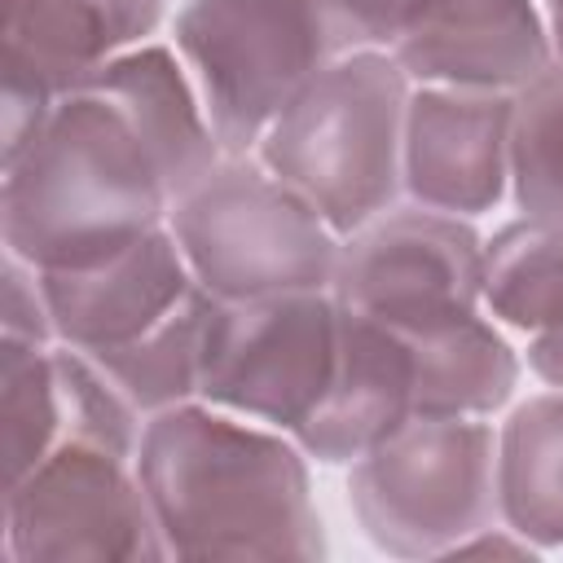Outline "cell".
I'll use <instances>...</instances> for the list:
<instances>
[{
  "label": "cell",
  "mask_w": 563,
  "mask_h": 563,
  "mask_svg": "<svg viewBox=\"0 0 563 563\" xmlns=\"http://www.w3.org/2000/svg\"><path fill=\"white\" fill-rule=\"evenodd\" d=\"M136 475L167 559H321L308 453L207 400L145 418Z\"/></svg>",
  "instance_id": "1"
},
{
  "label": "cell",
  "mask_w": 563,
  "mask_h": 563,
  "mask_svg": "<svg viewBox=\"0 0 563 563\" xmlns=\"http://www.w3.org/2000/svg\"><path fill=\"white\" fill-rule=\"evenodd\" d=\"M172 202L141 123L119 97L84 84L4 163L0 224L9 255L31 268H88L163 229Z\"/></svg>",
  "instance_id": "2"
},
{
  "label": "cell",
  "mask_w": 563,
  "mask_h": 563,
  "mask_svg": "<svg viewBox=\"0 0 563 563\" xmlns=\"http://www.w3.org/2000/svg\"><path fill=\"white\" fill-rule=\"evenodd\" d=\"M413 79L383 48L330 62L260 136L255 158L347 238L405 189V106Z\"/></svg>",
  "instance_id": "3"
},
{
  "label": "cell",
  "mask_w": 563,
  "mask_h": 563,
  "mask_svg": "<svg viewBox=\"0 0 563 563\" xmlns=\"http://www.w3.org/2000/svg\"><path fill=\"white\" fill-rule=\"evenodd\" d=\"M189 273L216 299L330 290L343 238L251 154H224L167 211Z\"/></svg>",
  "instance_id": "4"
},
{
  "label": "cell",
  "mask_w": 563,
  "mask_h": 563,
  "mask_svg": "<svg viewBox=\"0 0 563 563\" xmlns=\"http://www.w3.org/2000/svg\"><path fill=\"white\" fill-rule=\"evenodd\" d=\"M176 48L224 154H251L268 123L347 53L330 0H185Z\"/></svg>",
  "instance_id": "5"
},
{
  "label": "cell",
  "mask_w": 563,
  "mask_h": 563,
  "mask_svg": "<svg viewBox=\"0 0 563 563\" xmlns=\"http://www.w3.org/2000/svg\"><path fill=\"white\" fill-rule=\"evenodd\" d=\"M347 501L391 559H449L501 519L497 435L479 418H409L347 471Z\"/></svg>",
  "instance_id": "6"
},
{
  "label": "cell",
  "mask_w": 563,
  "mask_h": 563,
  "mask_svg": "<svg viewBox=\"0 0 563 563\" xmlns=\"http://www.w3.org/2000/svg\"><path fill=\"white\" fill-rule=\"evenodd\" d=\"M334 361L339 299L330 290L216 299L198 400L295 435L330 391Z\"/></svg>",
  "instance_id": "7"
},
{
  "label": "cell",
  "mask_w": 563,
  "mask_h": 563,
  "mask_svg": "<svg viewBox=\"0 0 563 563\" xmlns=\"http://www.w3.org/2000/svg\"><path fill=\"white\" fill-rule=\"evenodd\" d=\"M4 554L18 563H158L167 545L136 462L66 435L4 488Z\"/></svg>",
  "instance_id": "8"
},
{
  "label": "cell",
  "mask_w": 563,
  "mask_h": 563,
  "mask_svg": "<svg viewBox=\"0 0 563 563\" xmlns=\"http://www.w3.org/2000/svg\"><path fill=\"white\" fill-rule=\"evenodd\" d=\"M330 295L396 334H427L479 312L484 238L462 216L387 207L343 238Z\"/></svg>",
  "instance_id": "9"
},
{
  "label": "cell",
  "mask_w": 563,
  "mask_h": 563,
  "mask_svg": "<svg viewBox=\"0 0 563 563\" xmlns=\"http://www.w3.org/2000/svg\"><path fill=\"white\" fill-rule=\"evenodd\" d=\"M158 18L163 0H0L4 163L31 145L62 97L154 35Z\"/></svg>",
  "instance_id": "10"
},
{
  "label": "cell",
  "mask_w": 563,
  "mask_h": 563,
  "mask_svg": "<svg viewBox=\"0 0 563 563\" xmlns=\"http://www.w3.org/2000/svg\"><path fill=\"white\" fill-rule=\"evenodd\" d=\"M515 92L418 84L405 106V194L418 207L475 220L510 189Z\"/></svg>",
  "instance_id": "11"
},
{
  "label": "cell",
  "mask_w": 563,
  "mask_h": 563,
  "mask_svg": "<svg viewBox=\"0 0 563 563\" xmlns=\"http://www.w3.org/2000/svg\"><path fill=\"white\" fill-rule=\"evenodd\" d=\"M53 334L88 356L114 352L167 321L198 286L176 233L163 224L88 268H40Z\"/></svg>",
  "instance_id": "12"
},
{
  "label": "cell",
  "mask_w": 563,
  "mask_h": 563,
  "mask_svg": "<svg viewBox=\"0 0 563 563\" xmlns=\"http://www.w3.org/2000/svg\"><path fill=\"white\" fill-rule=\"evenodd\" d=\"M391 57L413 84L497 92L523 88L554 62L537 0H427Z\"/></svg>",
  "instance_id": "13"
},
{
  "label": "cell",
  "mask_w": 563,
  "mask_h": 563,
  "mask_svg": "<svg viewBox=\"0 0 563 563\" xmlns=\"http://www.w3.org/2000/svg\"><path fill=\"white\" fill-rule=\"evenodd\" d=\"M413 418L409 343L339 303V361L330 391L295 431L299 449L325 466H352Z\"/></svg>",
  "instance_id": "14"
},
{
  "label": "cell",
  "mask_w": 563,
  "mask_h": 563,
  "mask_svg": "<svg viewBox=\"0 0 563 563\" xmlns=\"http://www.w3.org/2000/svg\"><path fill=\"white\" fill-rule=\"evenodd\" d=\"M88 84L106 88L110 97H119L128 106V114L141 123V132L158 150L176 198L224 158V150L211 132V119L202 110V97L172 48L136 44V48L110 57Z\"/></svg>",
  "instance_id": "15"
},
{
  "label": "cell",
  "mask_w": 563,
  "mask_h": 563,
  "mask_svg": "<svg viewBox=\"0 0 563 563\" xmlns=\"http://www.w3.org/2000/svg\"><path fill=\"white\" fill-rule=\"evenodd\" d=\"M400 339L413 356V418H488L519 383V356L484 312Z\"/></svg>",
  "instance_id": "16"
},
{
  "label": "cell",
  "mask_w": 563,
  "mask_h": 563,
  "mask_svg": "<svg viewBox=\"0 0 563 563\" xmlns=\"http://www.w3.org/2000/svg\"><path fill=\"white\" fill-rule=\"evenodd\" d=\"M497 510L537 550H563V391L523 400L497 431Z\"/></svg>",
  "instance_id": "17"
},
{
  "label": "cell",
  "mask_w": 563,
  "mask_h": 563,
  "mask_svg": "<svg viewBox=\"0 0 563 563\" xmlns=\"http://www.w3.org/2000/svg\"><path fill=\"white\" fill-rule=\"evenodd\" d=\"M484 308L523 334L563 325V224L519 216L484 242Z\"/></svg>",
  "instance_id": "18"
},
{
  "label": "cell",
  "mask_w": 563,
  "mask_h": 563,
  "mask_svg": "<svg viewBox=\"0 0 563 563\" xmlns=\"http://www.w3.org/2000/svg\"><path fill=\"white\" fill-rule=\"evenodd\" d=\"M216 295L207 286H194L185 303L158 321L150 334H141L128 347L97 352L92 361L119 383V391L150 418L172 405L198 400V378H202V339H207V317H211Z\"/></svg>",
  "instance_id": "19"
},
{
  "label": "cell",
  "mask_w": 563,
  "mask_h": 563,
  "mask_svg": "<svg viewBox=\"0 0 563 563\" xmlns=\"http://www.w3.org/2000/svg\"><path fill=\"white\" fill-rule=\"evenodd\" d=\"M62 440V391L48 343H0V453L4 488L35 471Z\"/></svg>",
  "instance_id": "20"
},
{
  "label": "cell",
  "mask_w": 563,
  "mask_h": 563,
  "mask_svg": "<svg viewBox=\"0 0 563 563\" xmlns=\"http://www.w3.org/2000/svg\"><path fill=\"white\" fill-rule=\"evenodd\" d=\"M510 198L523 216L563 224V62L515 88Z\"/></svg>",
  "instance_id": "21"
},
{
  "label": "cell",
  "mask_w": 563,
  "mask_h": 563,
  "mask_svg": "<svg viewBox=\"0 0 563 563\" xmlns=\"http://www.w3.org/2000/svg\"><path fill=\"white\" fill-rule=\"evenodd\" d=\"M57 391H62V440H92L119 457L136 462L145 413L119 391V383L79 347H53Z\"/></svg>",
  "instance_id": "22"
},
{
  "label": "cell",
  "mask_w": 563,
  "mask_h": 563,
  "mask_svg": "<svg viewBox=\"0 0 563 563\" xmlns=\"http://www.w3.org/2000/svg\"><path fill=\"white\" fill-rule=\"evenodd\" d=\"M334 22L343 31L347 53L352 48H383L391 53L422 18L427 0H330Z\"/></svg>",
  "instance_id": "23"
},
{
  "label": "cell",
  "mask_w": 563,
  "mask_h": 563,
  "mask_svg": "<svg viewBox=\"0 0 563 563\" xmlns=\"http://www.w3.org/2000/svg\"><path fill=\"white\" fill-rule=\"evenodd\" d=\"M4 334L9 339H31V343H53V312L40 286V268H31L26 260L9 255L4 260Z\"/></svg>",
  "instance_id": "24"
},
{
  "label": "cell",
  "mask_w": 563,
  "mask_h": 563,
  "mask_svg": "<svg viewBox=\"0 0 563 563\" xmlns=\"http://www.w3.org/2000/svg\"><path fill=\"white\" fill-rule=\"evenodd\" d=\"M528 369L541 383H550V387L563 391V325L541 330V334H528Z\"/></svg>",
  "instance_id": "25"
},
{
  "label": "cell",
  "mask_w": 563,
  "mask_h": 563,
  "mask_svg": "<svg viewBox=\"0 0 563 563\" xmlns=\"http://www.w3.org/2000/svg\"><path fill=\"white\" fill-rule=\"evenodd\" d=\"M541 22H545V35H550L554 62H563V0H541Z\"/></svg>",
  "instance_id": "26"
}]
</instances>
